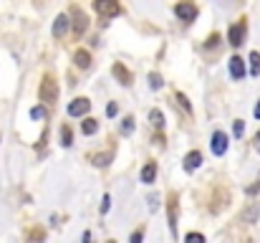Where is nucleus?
Segmentation results:
<instances>
[{
	"label": "nucleus",
	"mask_w": 260,
	"mask_h": 243,
	"mask_svg": "<svg viewBox=\"0 0 260 243\" xmlns=\"http://www.w3.org/2000/svg\"><path fill=\"white\" fill-rule=\"evenodd\" d=\"M38 96H41L46 104L58 102V84H56L53 76H46V79L41 81V86H38Z\"/></svg>",
	"instance_id": "obj_1"
},
{
	"label": "nucleus",
	"mask_w": 260,
	"mask_h": 243,
	"mask_svg": "<svg viewBox=\"0 0 260 243\" xmlns=\"http://www.w3.org/2000/svg\"><path fill=\"white\" fill-rule=\"evenodd\" d=\"M94 8H96V13L104 18V20H101L104 26H106V18H111V15H121V13H124V8H121L119 3H114V0H96Z\"/></svg>",
	"instance_id": "obj_2"
},
{
	"label": "nucleus",
	"mask_w": 260,
	"mask_h": 243,
	"mask_svg": "<svg viewBox=\"0 0 260 243\" xmlns=\"http://www.w3.org/2000/svg\"><path fill=\"white\" fill-rule=\"evenodd\" d=\"M71 13H73V36L81 38L84 30L88 28V18H86V13L81 8H71Z\"/></svg>",
	"instance_id": "obj_3"
},
{
	"label": "nucleus",
	"mask_w": 260,
	"mask_h": 243,
	"mask_svg": "<svg viewBox=\"0 0 260 243\" xmlns=\"http://www.w3.org/2000/svg\"><path fill=\"white\" fill-rule=\"evenodd\" d=\"M174 13H177L179 20L192 23V20L197 18V5H192V3H177V5H174Z\"/></svg>",
	"instance_id": "obj_4"
},
{
	"label": "nucleus",
	"mask_w": 260,
	"mask_h": 243,
	"mask_svg": "<svg viewBox=\"0 0 260 243\" xmlns=\"http://www.w3.org/2000/svg\"><path fill=\"white\" fill-rule=\"evenodd\" d=\"M245 30H247L245 20H240V23L230 26V30H228V41L232 43L235 48H237V46H243V41H245Z\"/></svg>",
	"instance_id": "obj_5"
},
{
	"label": "nucleus",
	"mask_w": 260,
	"mask_h": 243,
	"mask_svg": "<svg viewBox=\"0 0 260 243\" xmlns=\"http://www.w3.org/2000/svg\"><path fill=\"white\" fill-rule=\"evenodd\" d=\"M167 215H169V230H172V236H177V215H179L177 195H169V203H167Z\"/></svg>",
	"instance_id": "obj_6"
},
{
	"label": "nucleus",
	"mask_w": 260,
	"mask_h": 243,
	"mask_svg": "<svg viewBox=\"0 0 260 243\" xmlns=\"http://www.w3.org/2000/svg\"><path fill=\"white\" fill-rule=\"evenodd\" d=\"M88 109H91V102L81 96V99H73L69 104V114L71 117H84V114H88Z\"/></svg>",
	"instance_id": "obj_7"
},
{
	"label": "nucleus",
	"mask_w": 260,
	"mask_h": 243,
	"mask_svg": "<svg viewBox=\"0 0 260 243\" xmlns=\"http://www.w3.org/2000/svg\"><path fill=\"white\" fill-rule=\"evenodd\" d=\"M228 152V135H225V132H215L212 135V154H225Z\"/></svg>",
	"instance_id": "obj_8"
},
{
	"label": "nucleus",
	"mask_w": 260,
	"mask_h": 243,
	"mask_svg": "<svg viewBox=\"0 0 260 243\" xmlns=\"http://www.w3.org/2000/svg\"><path fill=\"white\" fill-rule=\"evenodd\" d=\"M69 26H71L69 15H66V13H61L58 18L53 20V36H56V38H63L66 33H69Z\"/></svg>",
	"instance_id": "obj_9"
},
{
	"label": "nucleus",
	"mask_w": 260,
	"mask_h": 243,
	"mask_svg": "<svg viewBox=\"0 0 260 243\" xmlns=\"http://www.w3.org/2000/svg\"><path fill=\"white\" fill-rule=\"evenodd\" d=\"M111 74L119 79V84H124V86H131L134 84V79H131V71L127 69V66H121V63H114V69H111Z\"/></svg>",
	"instance_id": "obj_10"
},
{
	"label": "nucleus",
	"mask_w": 260,
	"mask_h": 243,
	"mask_svg": "<svg viewBox=\"0 0 260 243\" xmlns=\"http://www.w3.org/2000/svg\"><path fill=\"white\" fill-rule=\"evenodd\" d=\"M182 165H185V170H187V172H195V170L200 167V165H202V154H200L197 150H192V152L187 154V157H185V162H182Z\"/></svg>",
	"instance_id": "obj_11"
},
{
	"label": "nucleus",
	"mask_w": 260,
	"mask_h": 243,
	"mask_svg": "<svg viewBox=\"0 0 260 243\" xmlns=\"http://www.w3.org/2000/svg\"><path fill=\"white\" fill-rule=\"evenodd\" d=\"M230 76H232V79H243V76H245V61L240 56L230 59Z\"/></svg>",
	"instance_id": "obj_12"
},
{
	"label": "nucleus",
	"mask_w": 260,
	"mask_h": 243,
	"mask_svg": "<svg viewBox=\"0 0 260 243\" xmlns=\"http://www.w3.org/2000/svg\"><path fill=\"white\" fill-rule=\"evenodd\" d=\"M73 63L78 66V69H88V66H91V53L84 51V48H78L73 53Z\"/></svg>",
	"instance_id": "obj_13"
},
{
	"label": "nucleus",
	"mask_w": 260,
	"mask_h": 243,
	"mask_svg": "<svg viewBox=\"0 0 260 243\" xmlns=\"http://www.w3.org/2000/svg\"><path fill=\"white\" fill-rule=\"evenodd\" d=\"M154 178H157V165L154 162H146L144 167H142V182H154Z\"/></svg>",
	"instance_id": "obj_14"
},
{
	"label": "nucleus",
	"mask_w": 260,
	"mask_h": 243,
	"mask_svg": "<svg viewBox=\"0 0 260 243\" xmlns=\"http://www.w3.org/2000/svg\"><path fill=\"white\" fill-rule=\"evenodd\" d=\"M81 132H84V135H88V137L96 135V132H99V122H96V119H91V117L84 119V122H81Z\"/></svg>",
	"instance_id": "obj_15"
},
{
	"label": "nucleus",
	"mask_w": 260,
	"mask_h": 243,
	"mask_svg": "<svg viewBox=\"0 0 260 243\" xmlns=\"http://www.w3.org/2000/svg\"><path fill=\"white\" fill-rule=\"evenodd\" d=\"M61 145H63V147H71V145H73V137H71V127H69V124L61 127Z\"/></svg>",
	"instance_id": "obj_16"
},
{
	"label": "nucleus",
	"mask_w": 260,
	"mask_h": 243,
	"mask_svg": "<svg viewBox=\"0 0 260 243\" xmlns=\"http://www.w3.org/2000/svg\"><path fill=\"white\" fill-rule=\"evenodd\" d=\"M149 119H152V124H154L157 129L164 127V114L159 112V109H152V112H149Z\"/></svg>",
	"instance_id": "obj_17"
},
{
	"label": "nucleus",
	"mask_w": 260,
	"mask_h": 243,
	"mask_svg": "<svg viewBox=\"0 0 260 243\" xmlns=\"http://www.w3.org/2000/svg\"><path fill=\"white\" fill-rule=\"evenodd\" d=\"M250 74L253 76H260V53H250Z\"/></svg>",
	"instance_id": "obj_18"
},
{
	"label": "nucleus",
	"mask_w": 260,
	"mask_h": 243,
	"mask_svg": "<svg viewBox=\"0 0 260 243\" xmlns=\"http://www.w3.org/2000/svg\"><path fill=\"white\" fill-rule=\"evenodd\" d=\"M94 165H96V167H106V165H109V160H111V152H106V154H94Z\"/></svg>",
	"instance_id": "obj_19"
},
{
	"label": "nucleus",
	"mask_w": 260,
	"mask_h": 243,
	"mask_svg": "<svg viewBox=\"0 0 260 243\" xmlns=\"http://www.w3.org/2000/svg\"><path fill=\"white\" fill-rule=\"evenodd\" d=\"M131 132H134V119L131 117H127V119H124V124H121V135H131Z\"/></svg>",
	"instance_id": "obj_20"
},
{
	"label": "nucleus",
	"mask_w": 260,
	"mask_h": 243,
	"mask_svg": "<svg viewBox=\"0 0 260 243\" xmlns=\"http://www.w3.org/2000/svg\"><path fill=\"white\" fill-rule=\"evenodd\" d=\"M162 76L159 74H149V86H152V89H162Z\"/></svg>",
	"instance_id": "obj_21"
},
{
	"label": "nucleus",
	"mask_w": 260,
	"mask_h": 243,
	"mask_svg": "<svg viewBox=\"0 0 260 243\" xmlns=\"http://www.w3.org/2000/svg\"><path fill=\"white\" fill-rule=\"evenodd\" d=\"M185 243H205V236H202V233H187Z\"/></svg>",
	"instance_id": "obj_22"
},
{
	"label": "nucleus",
	"mask_w": 260,
	"mask_h": 243,
	"mask_svg": "<svg viewBox=\"0 0 260 243\" xmlns=\"http://www.w3.org/2000/svg\"><path fill=\"white\" fill-rule=\"evenodd\" d=\"M177 102H179V106H182L187 114H192V106H189V102H187V96H185V94H177Z\"/></svg>",
	"instance_id": "obj_23"
},
{
	"label": "nucleus",
	"mask_w": 260,
	"mask_h": 243,
	"mask_svg": "<svg viewBox=\"0 0 260 243\" xmlns=\"http://www.w3.org/2000/svg\"><path fill=\"white\" fill-rule=\"evenodd\" d=\"M46 114H48V112H46L43 106H33V109H30V117H33V119H41V117L46 119Z\"/></svg>",
	"instance_id": "obj_24"
},
{
	"label": "nucleus",
	"mask_w": 260,
	"mask_h": 243,
	"mask_svg": "<svg viewBox=\"0 0 260 243\" xmlns=\"http://www.w3.org/2000/svg\"><path fill=\"white\" fill-rule=\"evenodd\" d=\"M232 132H235V137H243V132H245V122H243V119H237V122H235V127H232Z\"/></svg>",
	"instance_id": "obj_25"
},
{
	"label": "nucleus",
	"mask_w": 260,
	"mask_h": 243,
	"mask_svg": "<svg viewBox=\"0 0 260 243\" xmlns=\"http://www.w3.org/2000/svg\"><path fill=\"white\" fill-rule=\"evenodd\" d=\"M258 213H260V208H250V211L245 213V223H253V220L258 218Z\"/></svg>",
	"instance_id": "obj_26"
},
{
	"label": "nucleus",
	"mask_w": 260,
	"mask_h": 243,
	"mask_svg": "<svg viewBox=\"0 0 260 243\" xmlns=\"http://www.w3.org/2000/svg\"><path fill=\"white\" fill-rule=\"evenodd\" d=\"M109 208H111V197L104 195V200H101V213H109Z\"/></svg>",
	"instance_id": "obj_27"
},
{
	"label": "nucleus",
	"mask_w": 260,
	"mask_h": 243,
	"mask_svg": "<svg viewBox=\"0 0 260 243\" xmlns=\"http://www.w3.org/2000/svg\"><path fill=\"white\" fill-rule=\"evenodd\" d=\"M217 41H220L217 33H215V36H210V41H207V48H215V46H217Z\"/></svg>",
	"instance_id": "obj_28"
},
{
	"label": "nucleus",
	"mask_w": 260,
	"mask_h": 243,
	"mask_svg": "<svg viewBox=\"0 0 260 243\" xmlns=\"http://www.w3.org/2000/svg\"><path fill=\"white\" fill-rule=\"evenodd\" d=\"M142 230H134V233H131V243H142Z\"/></svg>",
	"instance_id": "obj_29"
},
{
	"label": "nucleus",
	"mask_w": 260,
	"mask_h": 243,
	"mask_svg": "<svg viewBox=\"0 0 260 243\" xmlns=\"http://www.w3.org/2000/svg\"><path fill=\"white\" fill-rule=\"evenodd\" d=\"M106 114H109V117H116V104H109V106H106Z\"/></svg>",
	"instance_id": "obj_30"
},
{
	"label": "nucleus",
	"mask_w": 260,
	"mask_h": 243,
	"mask_svg": "<svg viewBox=\"0 0 260 243\" xmlns=\"http://www.w3.org/2000/svg\"><path fill=\"white\" fill-rule=\"evenodd\" d=\"M260 190V182H255V185H250V187H247V195H255Z\"/></svg>",
	"instance_id": "obj_31"
},
{
	"label": "nucleus",
	"mask_w": 260,
	"mask_h": 243,
	"mask_svg": "<svg viewBox=\"0 0 260 243\" xmlns=\"http://www.w3.org/2000/svg\"><path fill=\"white\" fill-rule=\"evenodd\" d=\"M255 150L260 152V132H258V135H255Z\"/></svg>",
	"instance_id": "obj_32"
},
{
	"label": "nucleus",
	"mask_w": 260,
	"mask_h": 243,
	"mask_svg": "<svg viewBox=\"0 0 260 243\" xmlns=\"http://www.w3.org/2000/svg\"><path fill=\"white\" fill-rule=\"evenodd\" d=\"M255 117L260 119V99H258V106H255Z\"/></svg>",
	"instance_id": "obj_33"
},
{
	"label": "nucleus",
	"mask_w": 260,
	"mask_h": 243,
	"mask_svg": "<svg viewBox=\"0 0 260 243\" xmlns=\"http://www.w3.org/2000/svg\"><path fill=\"white\" fill-rule=\"evenodd\" d=\"M109 243H116V241H109Z\"/></svg>",
	"instance_id": "obj_34"
}]
</instances>
